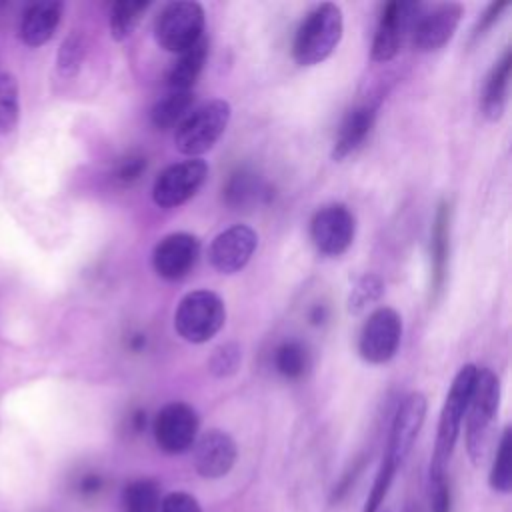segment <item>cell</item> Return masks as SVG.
I'll list each match as a JSON object with an SVG mask.
<instances>
[{
  "label": "cell",
  "instance_id": "15",
  "mask_svg": "<svg viewBox=\"0 0 512 512\" xmlns=\"http://www.w3.org/2000/svg\"><path fill=\"white\" fill-rule=\"evenodd\" d=\"M420 6L414 2H388L382 12L372 40V60L388 62L392 60L402 44L404 32L410 26L414 10Z\"/></svg>",
  "mask_w": 512,
  "mask_h": 512
},
{
  "label": "cell",
  "instance_id": "37",
  "mask_svg": "<svg viewBox=\"0 0 512 512\" xmlns=\"http://www.w3.org/2000/svg\"><path fill=\"white\" fill-rule=\"evenodd\" d=\"M362 466H364V458H360L344 476H342V480L334 486V490H332V496H330V500L332 502H338V500H342L344 498V494L352 488V484H354V480H356V476L360 474V470H362Z\"/></svg>",
  "mask_w": 512,
  "mask_h": 512
},
{
  "label": "cell",
  "instance_id": "39",
  "mask_svg": "<svg viewBox=\"0 0 512 512\" xmlns=\"http://www.w3.org/2000/svg\"><path fill=\"white\" fill-rule=\"evenodd\" d=\"M326 316H328V310H326V306L324 304H316L312 310H310V322L312 324H322L324 320H326Z\"/></svg>",
  "mask_w": 512,
  "mask_h": 512
},
{
  "label": "cell",
  "instance_id": "35",
  "mask_svg": "<svg viewBox=\"0 0 512 512\" xmlns=\"http://www.w3.org/2000/svg\"><path fill=\"white\" fill-rule=\"evenodd\" d=\"M160 512H202L198 500L188 492H170L160 502Z\"/></svg>",
  "mask_w": 512,
  "mask_h": 512
},
{
  "label": "cell",
  "instance_id": "22",
  "mask_svg": "<svg viewBox=\"0 0 512 512\" xmlns=\"http://www.w3.org/2000/svg\"><path fill=\"white\" fill-rule=\"evenodd\" d=\"M194 104V94L192 90L188 92H176L170 90L166 96H162L160 100L154 102V106L150 108V122L158 128V130H168L178 126L184 116L192 110Z\"/></svg>",
  "mask_w": 512,
  "mask_h": 512
},
{
  "label": "cell",
  "instance_id": "10",
  "mask_svg": "<svg viewBox=\"0 0 512 512\" xmlns=\"http://www.w3.org/2000/svg\"><path fill=\"white\" fill-rule=\"evenodd\" d=\"M354 232V214L344 204L322 206L310 220V240L324 256L344 254L354 240Z\"/></svg>",
  "mask_w": 512,
  "mask_h": 512
},
{
  "label": "cell",
  "instance_id": "1",
  "mask_svg": "<svg viewBox=\"0 0 512 512\" xmlns=\"http://www.w3.org/2000/svg\"><path fill=\"white\" fill-rule=\"evenodd\" d=\"M476 370H478V366L464 364L456 372V376L450 384V390L446 394V400H444V406H442L440 418H438V430H436V442H434L428 478L446 476V468H448L450 456L454 452L456 440L460 436L462 420H464V414H466L472 390H474Z\"/></svg>",
  "mask_w": 512,
  "mask_h": 512
},
{
  "label": "cell",
  "instance_id": "24",
  "mask_svg": "<svg viewBox=\"0 0 512 512\" xmlns=\"http://www.w3.org/2000/svg\"><path fill=\"white\" fill-rule=\"evenodd\" d=\"M150 6V2H144V0H120V2H114L112 8H110V36L116 40V42H122L126 40L132 30L136 28L140 16L146 12V8Z\"/></svg>",
  "mask_w": 512,
  "mask_h": 512
},
{
  "label": "cell",
  "instance_id": "38",
  "mask_svg": "<svg viewBox=\"0 0 512 512\" xmlns=\"http://www.w3.org/2000/svg\"><path fill=\"white\" fill-rule=\"evenodd\" d=\"M100 488H102V478H100L98 474H86V476L80 480V492L86 494V496L96 494Z\"/></svg>",
  "mask_w": 512,
  "mask_h": 512
},
{
  "label": "cell",
  "instance_id": "13",
  "mask_svg": "<svg viewBox=\"0 0 512 512\" xmlns=\"http://www.w3.org/2000/svg\"><path fill=\"white\" fill-rule=\"evenodd\" d=\"M200 240L190 232H172L152 250L154 272L164 280H182L198 262Z\"/></svg>",
  "mask_w": 512,
  "mask_h": 512
},
{
  "label": "cell",
  "instance_id": "20",
  "mask_svg": "<svg viewBox=\"0 0 512 512\" xmlns=\"http://www.w3.org/2000/svg\"><path fill=\"white\" fill-rule=\"evenodd\" d=\"M510 68H512V52L506 48L498 62H494L492 70L486 76L484 90H482V114L488 120H498L506 106L508 96V82H510Z\"/></svg>",
  "mask_w": 512,
  "mask_h": 512
},
{
  "label": "cell",
  "instance_id": "26",
  "mask_svg": "<svg viewBox=\"0 0 512 512\" xmlns=\"http://www.w3.org/2000/svg\"><path fill=\"white\" fill-rule=\"evenodd\" d=\"M488 482L496 492L508 494L512 490V432L508 426L502 430V436L498 440Z\"/></svg>",
  "mask_w": 512,
  "mask_h": 512
},
{
  "label": "cell",
  "instance_id": "14",
  "mask_svg": "<svg viewBox=\"0 0 512 512\" xmlns=\"http://www.w3.org/2000/svg\"><path fill=\"white\" fill-rule=\"evenodd\" d=\"M464 14L462 4L446 2L438 4L430 12L422 14L412 28V46L418 52H434L446 46Z\"/></svg>",
  "mask_w": 512,
  "mask_h": 512
},
{
  "label": "cell",
  "instance_id": "17",
  "mask_svg": "<svg viewBox=\"0 0 512 512\" xmlns=\"http://www.w3.org/2000/svg\"><path fill=\"white\" fill-rule=\"evenodd\" d=\"M376 112H378V106L372 102H366V104L354 106L344 116L338 132H336V138H334L332 160L340 162L362 146V142L368 138V134L374 126Z\"/></svg>",
  "mask_w": 512,
  "mask_h": 512
},
{
  "label": "cell",
  "instance_id": "3",
  "mask_svg": "<svg viewBox=\"0 0 512 512\" xmlns=\"http://www.w3.org/2000/svg\"><path fill=\"white\" fill-rule=\"evenodd\" d=\"M344 32V16L338 4L324 2L306 14L300 22L294 42L292 56L300 66H314L324 62L340 44Z\"/></svg>",
  "mask_w": 512,
  "mask_h": 512
},
{
  "label": "cell",
  "instance_id": "12",
  "mask_svg": "<svg viewBox=\"0 0 512 512\" xmlns=\"http://www.w3.org/2000/svg\"><path fill=\"white\" fill-rule=\"evenodd\" d=\"M258 246V234L248 224H234L222 230L208 248V260L220 274L240 272Z\"/></svg>",
  "mask_w": 512,
  "mask_h": 512
},
{
  "label": "cell",
  "instance_id": "27",
  "mask_svg": "<svg viewBox=\"0 0 512 512\" xmlns=\"http://www.w3.org/2000/svg\"><path fill=\"white\" fill-rule=\"evenodd\" d=\"M20 96L18 80L12 72H0V134H10L18 126Z\"/></svg>",
  "mask_w": 512,
  "mask_h": 512
},
{
  "label": "cell",
  "instance_id": "30",
  "mask_svg": "<svg viewBox=\"0 0 512 512\" xmlns=\"http://www.w3.org/2000/svg\"><path fill=\"white\" fill-rule=\"evenodd\" d=\"M258 194V182L254 174L246 170H238L230 176L224 188V198L230 206H244Z\"/></svg>",
  "mask_w": 512,
  "mask_h": 512
},
{
  "label": "cell",
  "instance_id": "6",
  "mask_svg": "<svg viewBox=\"0 0 512 512\" xmlns=\"http://www.w3.org/2000/svg\"><path fill=\"white\" fill-rule=\"evenodd\" d=\"M204 8L192 0L166 4L154 20V40L172 54H182L204 36Z\"/></svg>",
  "mask_w": 512,
  "mask_h": 512
},
{
  "label": "cell",
  "instance_id": "34",
  "mask_svg": "<svg viewBox=\"0 0 512 512\" xmlns=\"http://www.w3.org/2000/svg\"><path fill=\"white\" fill-rule=\"evenodd\" d=\"M144 170H146V158L142 154H128L116 164L114 178L122 184H132L142 176Z\"/></svg>",
  "mask_w": 512,
  "mask_h": 512
},
{
  "label": "cell",
  "instance_id": "19",
  "mask_svg": "<svg viewBox=\"0 0 512 512\" xmlns=\"http://www.w3.org/2000/svg\"><path fill=\"white\" fill-rule=\"evenodd\" d=\"M62 18V4L48 0V2H34L30 4L20 20V40L30 46V48H38L42 44H46Z\"/></svg>",
  "mask_w": 512,
  "mask_h": 512
},
{
  "label": "cell",
  "instance_id": "31",
  "mask_svg": "<svg viewBox=\"0 0 512 512\" xmlns=\"http://www.w3.org/2000/svg\"><path fill=\"white\" fill-rule=\"evenodd\" d=\"M240 360H242L240 346L236 342H226V344H220L218 348H214V352L208 360V368L216 378H226V376H232L238 372Z\"/></svg>",
  "mask_w": 512,
  "mask_h": 512
},
{
  "label": "cell",
  "instance_id": "32",
  "mask_svg": "<svg viewBox=\"0 0 512 512\" xmlns=\"http://www.w3.org/2000/svg\"><path fill=\"white\" fill-rule=\"evenodd\" d=\"M396 470L398 468L384 456L382 462H380V468L376 472L374 484H372V488L368 492V498H366V504H364L362 512H378V508L384 502V498L388 494V488H390V484H392V480L396 476Z\"/></svg>",
  "mask_w": 512,
  "mask_h": 512
},
{
  "label": "cell",
  "instance_id": "2",
  "mask_svg": "<svg viewBox=\"0 0 512 512\" xmlns=\"http://www.w3.org/2000/svg\"><path fill=\"white\" fill-rule=\"evenodd\" d=\"M500 404V380L490 368L476 370L474 390L466 408V450L474 466L486 460Z\"/></svg>",
  "mask_w": 512,
  "mask_h": 512
},
{
  "label": "cell",
  "instance_id": "33",
  "mask_svg": "<svg viewBox=\"0 0 512 512\" xmlns=\"http://www.w3.org/2000/svg\"><path fill=\"white\" fill-rule=\"evenodd\" d=\"M428 500L430 512H450V484L448 476L428 478Z\"/></svg>",
  "mask_w": 512,
  "mask_h": 512
},
{
  "label": "cell",
  "instance_id": "11",
  "mask_svg": "<svg viewBox=\"0 0 512 512\" xmlns=\"http://www.w3.org/2000/svg\"><path fill=\"white\" fill-rule=\"evenodd\" d=\"M426 396L422 392H410L402 398V402L396 408V414L392 418L388 446H386V458L398 468L410 454L420 428L426 418Z\"/></svg>",
  "mask_w": 512,
  "mask_h": 512
},
{
  "label": "cell",
  "instance_id": "25",
  "mask_svg": "<svg viewBox=\"0 0 512 512\" xmlns=\"http://www.w3.org/2000/svg\"><path fill=\"white\" fill-rule=\"evenodd\" d=\"M308 350L298 340H286L274 350V366L288 380L302 378L308 370Z\"/></svg>",
  "mask_w": 512,
  "mask_h": 512
},
{
  "label": "cell",
  "instance_id": "28",
  "mask_svg": "<svg viewBox=\"0 0 512 512\" xmlns=\"http://www.w3.org/2000/svg\"><path fill=\"white\" fill-rule=\"evenodd\" d=\"M86 54V44L82 34L78 32H70L64 42L58 48V56H56V70L62 78H72L76 76V72L82 66Z\"/></svg>",
  "mask_w": 512,
  "mask_h": 512
},
{
  "label": "cell",
  "instance_id": "23",
  "mask_svg": "<svg viewBox=\"0 0 512 512\" xmlns=\"http://www.w3.org/2000/svg\"><path fill=\"white\" fill-rule=\"evenodd\" d=\"M160 502V488L150 478H138L122 490L124 512H160Z\"/></svg>",
  "mask_w": 512,
  "mask_h": 512
},
{
  "label": "cell",
  "instance_id": "21",
  "mask_svg": "<svg viewBox=\"0 0 512 512\" xmlns=\"http://www.w3.org/2000/svg\"><path fill=\"white\" fill-rule=\"evenodd\" d=\"M206 56H208V40L206 38L196 42L192 48L184 50L166 72L168 88L176 90V92L192 90V86L196 84V80L204 68Z\"/></svg>",
  "mask_w": 512,
  "mask_h": 512
},
{
  "label": "cell",
  "instance_id": "7",
  "mask_svg": "<svg viewBox=\"0 0 512 512\" xmlns=\"http://www.w3.org/2000/svg\"><path fill=\"white\" fill-rule=\"evenodd\" d=\"M208 164L202 158H188L166 166L154 180L152 200L160 208H176L188 202L204 184Z\"/></svg>",
  "mask_w": 512,
  "mask_h": 512
},
{
  "label": "cell",
  "instance_id": "5",
  "mask_svg": "<svg viewBox=\"0 0 512 512\" xmlns=\"http://www.w3.org/2000/svg\"><path fill=\"white\" fill-rule=\"evenodd\" d=\"M226 320L222 298L212 290H192L182 296L174 312V330L192 344H204L220 332Z\"/></svg>",
  "mask_w": 512,
  "mask_h": 512
},
{
  "label": "cell",
  "instance_id": "29",
  "mask_svg": "<svg viewBox=\"0 0 512 512\" xmlns=\"http://www.w3.org/2000/svg\"><path fill=\"white\" fill-rule=\"evenodd\" d=\"M384 292V282L378 274H364L356 286L352 288L350 296H348V312L350 314H360L364 312L368 306H372L376 300H380Z\"/></svg>",
  "mask_w": 512,
  "mask_h": 512
},
{
  "label": "cell",
  "instance_id": "8",
  "mask_svg": "<svg viewBox=\"0 0 512 512\" xmlns=\"http://www.w3.org/2000/svg\"><path fill=\"white\" fill-rule=\"evenodd\" d=\"M402 338V320L394 308L380 306L364 322L358 336V354L370 364L388 362Z\"/></svg>",
  "mask_w": 512,
  "mask_h": 512
},
{
  "label": "cell",
  "instance_id": "18",
  "mask_svg": "<svg viewBox=\"0 0 512 512\" xmlns=\"http://www.w3.org/2000/svg\"><path fill=\"white\" fill-rule=\"evenodd\" d=\"M448 250H450V204L440 202L430 236V292L436 302L442 294L446 268H448Z\"/></svg>",
  "mask_w": 512,
  "mask_h": 512
},
{
  "label": "cell",
  "instance_id": "36",
  "mask_svg": "<svg viewBox=\"0 0 512 512\" xmlns=\"http://www.w3.org/2000/svg\"><path fill=\"white\" fill-rule=\"evenodd\" d=\"M508 8V2H492L486 12L480 16L476 28L472 30V40H478L482 34H486V30L500 18V14Z\"/></svg>",
  "mask_w": 512,
  "mask_h": 512
},
{
  "label": "cell",
  "instance_id": "4",
  "mask_svg": "<svg viewBox=\"0 0 512 512\" xmlns=\"http://www.w3.org/2000/svg\"><path fill=\"white\" fill-rule=\"evenodd\" d=\"M230 116V104L220 98L190 110L174 130L176 150L188 158H200L220 140Z\"/></svg>",
  "mask_w": 512,
  "mask_h": 512
},
{
  "label": "cell",
  "instance_id": "16",
  "mask_svg": "<svg viewBox=\"0 0 512 512\" xmlns=\"http://www.w3.org/2000/svg\"><path fill=\"white\" fill-rule=\"evenodd\" d=\"M236 442L224 430L212 428L194 442V468L202 478H222L236 462Z\"/></svg>",
  "mask_w": 512,
  "mask_h": 512
},
{
  "label": "cell",
  "instance_id": "9",
  "mask_svg": "<svg viewBox=\"0 0 512 512\" xmlns=\"http://www.w3.org/2000/svg\"><path fill=\"white\" fill-rule=\"evenodd\" d=\"M198 414L186 402H170L160 408L152 430L158 448L166 454H182L190 450L198 438Z\"/></svg>",
  "mask_w": 512,
  "mask_h": 512
}]
</instances>
